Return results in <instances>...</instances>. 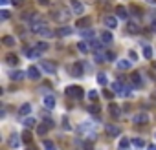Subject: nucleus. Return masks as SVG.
Instances as JSON below:
<instances>
[{
	"label": "nucleus",
	"mask_w": 156,
	"mask_h": 150,
	"mask_svg": "<svg viewBox=\"0 0 156 150\" xmlns=\"http://www.w3.org/2000/svg\"><path fill=\"white\" fill-rule=\"evenodd\" d=\"M24 72H18V70H15V72H11L9 73V77H11V81H22V79H24Z\"/></svg>",
	"instance_id": "nucleus-16"
},
{
	"label": "nucleus",
	"mask_w": 156,
	"mask_h": 150,
	"mask_svg": "<svg viewBox=\"0 0 156 150\" xmlns=\"http://www.w3.org/2000/svg\"><path fill=\"white\" fill-rule=\"evenodd\" d=\"M42 146H44V150H55V145L52 143V141H42Z\"/></svg>",
	"instance_id": "nucleus-32"
},
{
	"label": "nucleus",
	"mask_w": 156,
	"mask_h": 150,
	"mask_svg": "<svg viewBox=\"0 0 156 150\" xmlns=\"http://www.w3.org/2000/svg\"><path fill=\"white\" fill-rule=\"evenodd\" d=\"M143 57H145V59H151V57H152V48H151V46H145V48H143Z\"/></svg>",
	"instance_id": "nucleus-33"
},
{
	"label": "nucleus",
	"mask_w": 156,
	"mask_h": 150,
	"mask_svg": "<svg viewBox=\"0 0 156 150\" xmlns=\"http://www.w3.org/2000/svg\"><path fill=\"white\" fill-rule=\"evenodd\" d=\"M83 35H84V37H92V35H94V31H84Z\"/></svg>",
	"instance_id": "nucleus-47"
},
{
	"label": "nucleus",
	"mask_w": 156,
	"mask_h": 150,
	"mask_svg": "<svg viewBox=\"0 0 156 150\" xmlns=\"http://www.w3.org/2000/svg\"><path fill=\"white\" fill-rule=\"evenodd\" d=\"M103 95H105L107 99H112V97H114V93L110 92V90H103Z\"/></svg>",
	"instance_id": "nucleus-40"
},
{
	"label": "nucleus",
	"mask_w": 156,
	"mask_h": 150,
	"mask_svg": "<svg viewBox=\"0 0 156 150\" xmlns=\"http://www.w3.org/2000/svg\"><path fill=\"white\" fill-rule=\"evenodd\" d=\"M88 97H90L92 101H96V99H97V92H94V90H90V92H88Z\"/></svg>",
	"instance_id": "nucleus-41"
},
{
	"label": "nucleus",
	"mask_w": 156,
	"mask_h": 150,
	"mask_svg": "<svg viewBox=\"0 0 156 150\" xmlns=\"http://www.w3.org/2000/svg\"><path fill=\"white\" fill-rule=\"evenodd\" d=\"M129 31H132V33H138V31H140L138 24H129Z\"/></svg>",
	"instance_id": "nucleus-37"
},
{
	"label": "nucleus",
	"mask_w": 156,
	"mask_h": 150,
	"mask_svg": "<svg viewBox=\"0 0 156 150\" xmlns=\"http://www.w3.org/2000/svg\"><path fill=\"white\" fill-rule=\"evenodd\" d=\"M147 150H156V145H149V146H147Z\"/></svg>",
	"instance_id": "nucleus-48"
},
{
	"label": "nucleus",
	"mask_w": 156,
	"mask_h": 150,
	"mask_svg": "<svg viewBox=\"0 0 156 150\" xmlns=\"http://www.w3.org/2000/svg\"><path fill=\"white\" fill-rule=\"evenodd\" d=\"M103 57H105V60H114V59H116V55H114L112 51H105Z\"/></svg>",
	"instance_id": "nucleus-35"
},
{
	"label": "nucleus",
	"mask_w": 156,
	"mask_h": 150,
	"mask_svg": "<svg viewBox=\"0 0 156 150\" xmlns=\"http://www.w3.org/2000/svg\"><path fill=\"white\" fill-rule=\"evenodd\" d=\"M26 75H28L31 81H37V79L40 77V72H39V68H35V66H30V68L26 70Z\"/></svg>",
	"instance_id": "nucleus-10"
},
{
	"label": "nucleus",
	"mask_w": 156,
	"mask_h": 150,
	"mask_svg": "<svg viewBox=\"0 0 156 150\" xmlns=\"http://www.w3.org/2000/svg\"><path fill=\"white\" fill-rule=\"evenodd\" d=\"M8 145H9L11 148H18V146H20V137H18L17 134H11V136L8 137Z\"/></svg>",
	"instance_id": "nucleus-11"
},
{
	"label": "nucleus",
	"mask_w": 156,
	"mask_h": 150,
	"mask_svg": "<svg viewBox=\"0 0 156 150\" xmlns=\"http://www.w3.org/2000/svg\"><path fill=\"white\" fill-rule=\"evenodd\" d=\"M83 148H84V150H92V148H94V146H92V143H90V141H86V143H84V146H83Z\"/></svg>",
	"instance_id": "nucleus-43"
},
{
	"label": "nucleus",
	"mask_w": 156,
	"mask_h": 150,
	"mask_svg": "<svg viewBox=\"0 0 156 150\" xmlns=\"http://www.w3.org/2000/svg\"><path fill=\"white\" fill-rule=\"evenodd\" d=\"M66 95H68V97H74L75 101H81L83 95H84V92H83L81 86H68V88H66Z\"/></svg>",
	"instance_id": "nucleus-3"
},
{
	"label": "nucleus",
	"mask_w": 156,
	"mask_h": 150,
	"mask_svg": "<svg viewBox=\"0 0 156 150\" xmlns=\"http://www.w3.org/2000/svg\"><path fill=\"white\" fill-rule=\"evenodd\" d=\"M152 70H154V72H156V62H152Z\"/></svg>",
	"instance_id": "nucleus-51"
},
{
	"label": "nucleus",
	"mask_w": 156,
	"mask_h": 150,
	"mask_svg": "<svg viewBox=\"0 0 156 150\" xmlns=\"http://www.w3.org/2000/svg\"><path fill=\"white\" fill-rule=\"evenodd\" d=\"M24 124L26 126H33L35 124V119L33 117H24Z\"/></svg>",
	"instance_id": "nucleus-36"
},
{
	"label": "nucleus",
	"mask_w": 156,
	"mask_h": 150,
	"mask_svg": "<svg viewBox=\"0 0 156 150\" xmlns=\"http://www.w3.org/2000/svg\"><path fill=\"white\" fill-rule=\"evenodd\" d=\"M108 112H110V115H112L114 119H118V117L121 115V108H119L118 104H114V103H110V104H108Z\"/></svg>",
	"instance_id": "nucleus-9"
},
{
	"label": "nucleus",
	"mask_w": 156,
	"mask_h": 150,
	"mask_svg": "<svg viewBox=\"0 0 156 150\" xmlns=\"http://www.w3.org/2000/svg\"><path fill=\"white\" fill-rule=\"evenodd\" d=\"M99 112H101V108H99L97 104H90V106H88V114H92V115H97Z\"/></svg>",
	"instance_id": "nucleus-27"
},
{
	"label": "nucleus",
	"mask_w": 156,
	"mask_h": 150,
	"mask_svg": "<svg viewBox=\"0 0 156 150\" xmlns=\"http://www.w3.org/2000/svg\"><path fill=\"white\" fill-rule=\"evenodd\" d=\"M0 17H2V20H8L9 18V11L8 9H2V11H0Z\"/></svg>",
	"instance_id": "nucleus-38"
},
{
	"label": "nucleus",
	"mask_w": 156,
	"mask_h": 150,
	"mask_svg": "<svg viewBox=\"0 0 156 150\" xmlns=\"http://www.w3.org/2000/svg\"><path fill=\"white\" fill-rule=\"evenodd\" d=\"M132 145H134L136 148H143V146H145V141L140 139V137H134V139H132Z\"/></svg>",
	"instance_id": "nucleus-30"
},
{
	"label": "nucleus",
	"mask_w": 156,
	"mask_h": 150,
	"mask_svg": "<svg viewBox=\"0 0 156 150\" xmlns=\"http://www.w3.org/2000/svg\"><path fill=\"white\" fill-rule=\"evenodd\" d=\"M37 2H39L40 6H48V4H50V0H37Z\"/></svg>",
	"instance_id": "nucleus-45"
},
{
	"label": "nucleus",
	"mask_w": 156,
	"mask_h": 150,
	"mask_svg": "<svg viewBox=\"0 0 156 150\" xmlns=\"http://www.w3.org/2000/svg\"><path fill=\"white\" fill-rule=\"evenodd\" d=\"M26 55H28V59H39L40 57V51L37 48H31V50H26Z\"/></svg>",
	"instance_id": "nucleus-19"
},
{
	"label": "nucleus",
	"mask_w": 156,
	"mask_h": 150,
	"mask_svg": "<svg viewBox=\"0 0 156 150\" xmlns=\"http://www.w3.org/2000/svg\"><path fill=\"white\" fill-rule=\"evenodd\" d=\"M40 70L44 72V73H55L57 72V64L55 62H52V60H42L40 62Z\"/></svg>",
	"instance_id": "nucleus-4"
},
{
	"label": "nucleus",
	"mask_w": 156,
	"mask_h": 150,
	"mask_svg": "<svg viewBox=\"0 0 156 150\" xmlns=\"http://www.w3.org/2000/svg\"><path fill=\"white\" fill-rule=\"evenodd\" d=\"M149 121V115L147 114H136V115H132V123L134 124H145Z\"/></svg>",
	"instance_id": "nucleus-6"
},
{
	"label": "nucleus",
	"mask_w": 156,
	"mask_h": 150,
	"mask_svg": "<svg viewBox=\"0 0 156 150\" xmlns=\"http://www.w3.org/2000/svg\"><path fill=\"white\" fill-rule=\"evenodd\" d=\"M30 28H31V31H33V33H37V35H42V37H52V35H53V33L48 29V26L44 24V22H39L37 18H35L33 22L30 24Z\"/></svg>",
	"instance_id": "nucleus-1"
},
{
	"label": "nucleus",
	"mask_w": 156,
	"mask_h": 150,
	"mask_svg": "<svg viewBox=\"0 0 156 150\" xmlns=\"http://www.w3.org/2000/svg\"><path fill=\"white\" fill-rule=\"evenodd\" d=\"M35 48H37V50L42 53V51H46V50H48V42H39V44H37Z\"/></svg>",
	"instance_id": "nucleus-34"
},
{
	"label": "nucleus",
	"mask_w": 156,
	"mask_h": 150,
	"mask_svg": "<svg viewBox=\"0 0 156 150\" xmlns=\"http://www.w3.org/2000/svg\"><path fill=\"white\" fill-rule=\"evenodd\" d=\"M11 4L15 8H20V6H24V0H11Z\"/></svg>",
	"instance_id": "nucleus-39"
},
{
	"label": "nucleus",
	"mask_w": 156,
	"mask_h": 150,
	"mask_svg": "<svg viewBox=\"0 0 156 150\" xmlns=\"http://www.w3.org/2000/svg\"><path fill=\"white\" fill-rule=\"evenodd\" d=\"M112 92L118 93V95H121V97H129L130 95V86H125L121 81H116L112 84Z\"/></svg>",
	"instance_id": "nucleus-2"
},
{
	"label": "nucleus",
	"mask_w": 156,
	"mask_h": 150,
	"mask_svg": "<svg viewBox=\"0 0 156 150\" xmlns=\"http://www.w3.org/2000/svg\"><path fill=\"white\" fill-rule=\"evenodd\" d=\"M83 68H84L83 62H75L74 66H72V73H74L75 77H81V75H83Z\"/></svg>",
	"instance_id": "nucleus-12"
},
{
	"label": "nucleus",
	"mask_w": 156,
	"mask_h": 150,
	"mask_svg": "<svg viewBox=\"0 0 156 150\" xmlns=\"http://www.w3.org/2000/svg\"><path fill=\"white\" fill-rule=\"evenodd\" d=\"M28 150H31V148H28Z\"/></svg>",
	"instance_id": "nucleus-52"
},
{
	"label": "nucleus",
	"mask_w": 156,
	"mask_h": 150,
	"mask_svg": "<svg viewBox=\"0 0 156 150\" xmlns=\"http://www.w3.org/2000/svg\"><path fill=\"white\" fill-rule=\"evenodd\" d=\"M107 134L112 136V137H116V136H119V128L114 126V124H107Z\"/></svg>",
	"instance_id": "nucleus-15"
},
{
	"label": "nucleus",
	"mask_w": 156,
	"mask_h": 150,
	"mask_svg": "<svg viewBox=\"0 0 156 150\" xmlns=\"http://www.w3.org/2000/svg\"><path fill=\"white\" fill-rule=\"evenodd\" d=\"M42 104L46 106L48 110H53V108H55V97H53L52 93H48V95H44V99H42Z\"/></svg>",
	"instance_id": "nucleus-5"
},
{
	"label": "nucleus",
	"mask_w": 156,
	"mask_h": 150,
	"mask_svg": "<svg viewBox=\"0 0 156 150\" xmlns=\"http://www.w3.org/2000/svg\"><path fill=\"white\" fill-rule=\"evenodd\" d=\"M101 42H103V44H110V42H112V33H110V31H103L101 33Z\"/></svg>",
	"instance_id": "nucleus-17"
},
{
	"label": "nucleus",
	"mask_w": 156,
	"mask_h": 150,
	"mask_svg": "<svg viewBox=\"0 0 156 150\" xmlns=\"http://www.w3.org/2000/svg\"><path fill=\"white\" fill-rule=\"evenodd\" d=\"M90 24V20H88L86 17H83V18H79L77 22H75V28H84V26H88Z\"/></svg>",
	"instance_id": "nucleus-25"
},
{
	"label": "nucleus",
	"mask_w": 156,
	"mask_h": 150,
	"mask_svg": "<svg viewBox=\"0 0 156 150\" xmlns=\"http://www.w3.org/2000/svg\"><path fill=\"white\" fill-rule=\"evenodd\" d=\"M147 4H152V6H156V0H147Z\"/></svg>",
	"instance_id": "nucleus-49"
},
{
	"label": "nucleus",
	"mask_w": 156,
	"mask_h": 150,
	"mask_svg": "<svg viewBox=\"0 0 156 150\" xmlns=\"http://www.w3.org/2000/svg\"><path fill=\"white\" fill-rule=\"evenodd\" d=\"M132 11H134V15H136V17H140V15H142V11H140V8H136V6H134V8H132Z\"/></svg>",
	"instance_id": "nucleus-44"
},
{
	"label": "nucleus",
	"mask_w": 156,
	"mask_h": 150,
	"mask_svg": "<svg viewBox=\"0 0 156 150\" xmlns=\"http://www.w3.org/2000/svg\"><path fill=\"white\" fill-rule=\"evenodd\" d=\"M62 124H64V128H66V130H70V124H68V119H66V117H64V121H62Z\"/></svg>",
	"instance_id": "nucleus-46"
},
{
	"label": "nucleus",
	"mask_w": 156,
	"mask_h": 150,
	"mask_svg": "<svg viewBox=\"0 0 156 150\" xmlns=\"http://www.w3.org/2000/svg\"><path fill=\"white\" fill-rule=\"evenodd\" d=\"M130 81H132V84H134V88H140V86H142V75H140L138 72H134V73H132Z\"/></svg>",
	"instance_id": "nucleus-14"
},
{
	"label": "nucleus",
	"mask_w": 156,
	"mask_h": 150,
	"mask_svg": "<svg viewBox=\"0 0 156 150\" xmlns=\"http://www.w3.org/2000/svg\"><path fill=\"white\" fill-rule=\"evenodd\" d=\"M8 2H9V0H0V4H2V6H6Z\"/></svg>",
	"instance_id": "nucleus-50"
},
{
	"label": "nucleus",
	"mask_w": 156,
	"mask_h": 150,
	"mask_svg": "<svg viewBox=\"0 0 156 150\" xmlns=\"http://www.w3.org/2000/svg\"><path fill=\"white\" fill-rule=\"evenodd\" d=\"M70 8H72V11H74L75 15H81V13L84 11V6L79 2V0H72V2H70Z\"/></svg>",
	"instance_id": "nucleus-7"
},
{
	"label": "nucleus",
	"mask_w": 156,
	"mask_h": 150,
	"mask_svg": "<svg viewBox=\"0 0 156 150\" xmlns=\"http://www.w3.org/2000/svg\"><path fill=\"white\" fill-rule=\"evenodd\" d=\"M116 17H118V18H127V9H125L123 6H118V8H116Z\"/></svg>",
	"instance_id": "nucleus-22"
},
{
	"label": "nucleus",
	"mask_w": 156,
	"mask_h": 150,
	"mask_svg": "<svg viewBox=\"0 0 156 150\" xmlns=\"http://www.w3.org/2000/svg\"><path fill=\"white\" fill-rule=\"evenodd\" d=\"M103 22L108 29H114V28H118V17H105Z\"/></svg>",
	"instance_id": "nucleus-8"
},
{
	"label": "nucleus",
	"mask_w": 156,
	"mask_h": 150,
	"mask_svg": "<svg viewBox=\"0 0 156 150\" xmlns=\"http://www.w3.org/2000/svg\"><path fill=\"white\" fill-rule=\"evenodd\" d=\"M130 143H132V141H130L129 137H121V141H119V148H121V150H127V148L130 146Z\"/></svg>",
	"instance_id": "nucleus-23"
},
{
	"label": "nucleus",
	"mask_w": 156,
	"mask_h": 150,
	"mask_svg": "<svg viewBox=\"0 0 156 150\" xmlns=\"http://www.w3.org/2000/svg\"><path fill=\"white\" fill-rule=\"evenodd\" d=\"M2 42H4V46H8V48L15 46V38H13L11 35H6V37H2Z\"/></svg>",
	"instance_id": "nucleus-21"
},
{
	"label": "nucleus",
	"mask_w": 156,
	"mask_h": 150,
	"mask_svg": "<svg viewBox=\"0 0 156 150\" xmlns=\"http://www.w3.org/2000/svg\"><path fill=\"white\" fill-rule=\"evenodd\" d=\"M77 50L83 51V53H88V51H90V44H86V42H79V44H77Z\"/></svg>",
	"instance_id": "nucleus-26"
},
{
	"label": "nucleus",
	"mask_w": 156,
	"mask_h": 150,
	"mask_svg": "<svg viewBox=\"0 0 156 150\" xmlns=\"http://www.w3.org/2000/svg\"><path fill=\"white\" fill-rule=\"evenodd\" d=\"M97 82H99V84H103V86H107V82H108L107 75H105V73H97Z\"/></svg>",
	"instance_id": "nucleus-31"
},
{
	"label": "nucleus",
	"mask_w": 156,
	"mask_h": 150,
	"mask_svg": "<svg viewBox=\"0 0 156 150\" xmlns=\"http://www.w3.org/2000/svg\"><path fill=\"white\" fill-rule=\"evenodd\" d=\"M30 112H31V104H30V103H24V104L18 108V115H22V117H26Z\"/></svg>",
	"instance_id": "nucleus-13"
},
{
	"label": "nucleus",
	"mask_w": 156,
	"mask_h": 150,
	"mask_svg": "<svg viewBox=\"0 0 156 150\" xmlns=\"http://www.w3.org/2000/svg\"><path fill=\"white\" fill-rule=\"evenodd\" d=\"M48 128H50V126H48L46 123H42V124H39V126H37V134H39V136H46V134L50 132Z\"/></svg>",
	"instance_id": "nucleus-18"
},
{
	"label": "nucleus",
	"mask_w": 156,
	"mask_h": 150,
	"mask_svg": "<svg viewBox=\"0 0 156 150\" xmlns=\"http://www.w3.org/2000/svg\"><path fill=\"white\" fill-rule=\"evenodd\" d=\"M129 57H130V60H138V55L134 51H129Z\"/></svg>",
	"instance_id": "nucleus-42"
},
{
	"label": "nucleus",
	"mask_w": 156,
	"mask_h": 150,
	"mask_svg": "<svg viewBox=\"0 0 156 150\" xmlns=\"http://www.w3.org/2000/svg\"><path fill=\"white\" fill-rule=\"evenodd\" d=\"M31 139H33V136L30 134V130H26L24 134H22V143H24V145H30V143H31Z\"/></svg>",
	"instance_id": "nucleus-24"
},
{
	"label": "nucleus",
	"mask_w": 156,
	"mask_h": 150,
	"mask_svg": "<svg viewBox=\"0 0 156 150\" xmlns=\"http://www.w3.org/2000/svg\"><path fill=\"white\" fill-rule=\"evenodd\" d=\"M6 62L9 64V66H17V64H18V59H17V55L9 53V55H6Z\"/></svg>",
	"instance_id": "nucleus-20"
},
{
	"label": "nucleus",
	"mask_w": 156,
	"mask_h": 150,
	"mask_svg": "<svg viewBox=\"0 0 156 150\" xmlns=\"http://www.w3.org/2000/svg\"><path fill=\"white\" fill-rule=\"evenodd\" d=\"M130 62L129 60H118V70H129Z\"/></svg>",
	"instance_id": "nucleus-28"
},
{
	"label": "nucleus",
	"mask_w": 156,
	"mask_h": 150,
	"mask_svg": "<svg viewBox=\"0 0 156 150\" xmlns=\"http://www.w3.org/2000/svg\"><path fill=\"white\" fill-rule=\"evenodd\" d=\"M72 31H74L72 28H68V26H64V28H61V29H59V37H66V35H70Z\"/></svg>",
	"instance_id": "nucleus-29"
}]
</instances>
